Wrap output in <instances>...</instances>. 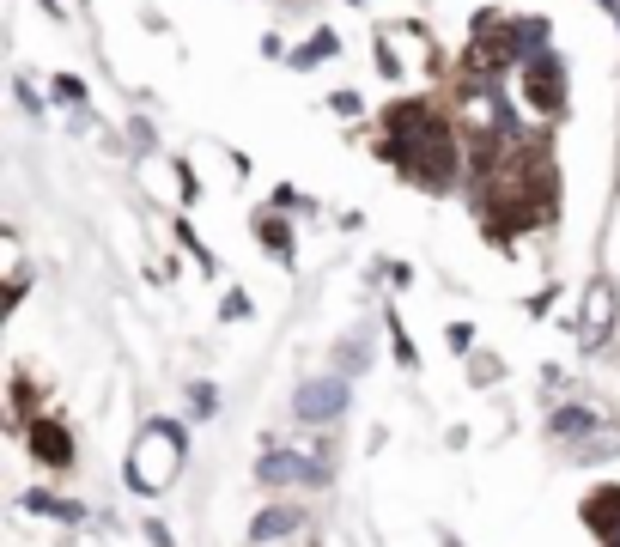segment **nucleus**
Segmentation results:
<instances>
[{"instance_id":"nucleus-23","label":"nucleus","mask_w":620,"mask_h":547,"mask_svg":"<svg viewBox=\"0 0 620 547\" xmlns=\"http://www.w3.org/2000/svg\"><path fill=\"white\" fill-rule=\"evenodd\" d=\"M450 347H456V353H469V347H475V329H469V323H456V329H450Z\"/></svg>"},{"instance_id":"nucleus-15","label":"nucleus","mask_w":620,"mask_h":547,"mask_svg":"<svg viewBox=\"0 0 620 547\" xmlns=\"http://www.w3.org/2000/svg\"><path fill=\"white\" fill-rule=\"evenodd\" d=\"M511 25H517V49H523V61L548 49V19H511Z\"/></svg>"},{"instance_id":"nucleus-27","label":"nucleus","mask_w":620,"mask_h":547,"mask_svg":"<svg viewBox=\"0 0 620 547\" xmlns=\"http://www.w3.org/2000/svg\"><path fill=\"white\" fill-rule=\"evenodd\" d=\"M602 547H620V535H614V541H602Z\"/></svg>"},{"instance_id":"nucleus-25","label":"nucleus","mask_w":620,"mask_h":547,"mask_svg":"<svg viewBox=\"0 0 620 547\" xmlns=\"http://www.w3.org/2000/svg\"><path fill=\"white\" fill-rule=\"evenodd\" d=\"M146 541H152V547H171V529H165V523H146Z\"/></svg>"},{"instance_id":"nucleus-6","label":"nucleus","mask_w":620,"mask_h":547,"mask_svg":"<svg viewBox=\"0 0 620 547\" xmlns=\"http://www.w3.org/2000/svg\"><path fill=\"white\" fill-rule=\"evenodd\" d=\"M341 414H347V377H341V371H335V377H310V383L292 389V420L329 426V420H341Z\"/></svg>"},{"instance_id":"nucleus-2","label":"nucleus","mask_w":620,"mask_h":547,"mask_svg":"<svg viewBox=\"0 0 620 547\" xmlns=\"http://www.w3.org/2000/svg\"><path fill=\"white\" fill-rule=\"evenodd\" d=\"M177 475H183V426L146 420V432L134 438V456H128V487L134 493H165Z\"/></svg>"},{"instance_id":"nucleus-13","label":"nucleus","mask_w":620,"mask_h":547,"mask_svg":"<svg viewBox=\"0 0 620 547\" xmlns=\"http://www.w3.org/2000/svg\"><path fill=\"white\" fill-rule=\"evenodd\" d=\"M25 511L55 517V523H86V511H80V505H73V499H55V493H25Z\"/></svg>"},{"instance_id":"nucleus-21","label":"nucleus","mask_w":620,"mask_h":547,"mask_svg":"<svg viewBox=\"0 0 620 547\" xmlns=\"http://www.w3.org/2000/svg\"><path fill=\"white\" fill-rule=\"evenodd\" d=\"M55 92H61L67 104H86V86H80V80H73V73H61V80H55Z\"/></svg>"},{"instance_id":"nucleus-22","label":"nucleus","mask_w":620,"mask_h":547,"mask_svg":"<svg viewBox=\"0 0 620 547\" xmlns=\"http://www.w3.org/2000/svg\"><path fill=\"white\" fill-rule=\"evenodd\" d=\"M329 110H335V116H359L365 104H359V92H335V98H329Z\"/></svg>"},{"instance_id":"nucleus-18","label":"nucleus","mask_w":620,"mask_h":547,"mask_svg":"<svg viewBox=\"0 0 620 547\" xmlns=\"http://www.w3.org/2000/svg\"><path fill=\"white\" fill-rule=\"evenodd\" d=\"M189 402H195V420H213V414H219V389H213V383H195Z\"/></svg>"},{"instance_id":"nucleus-12","label":"nucleus","mask_w":620,"mask_h":547,"mask_svg":"<svg viewBox=\"0 0 620 547\" xmlns=\"http://www.w3.org/2000/svg\"><path fill=\"white\" fill-rule=\"evenodd\" d=\"M335 55H341V37H335V31H317L310 43H298V49H292V67L304 73V67H317V61H335Z\"/></svg>"},{"instance_id":"nucleus-10","label":"nucleus","mask_w":620,"mask_h":547,"mask_svg":"<svg viewBox=\"0 0 620 547\" xmlns=\"http://www.w3.org/2000/svg\"><path fill=\"white\" fill-rule=\"evenodd\" d=\"M584 529L602 535V541L620 535V487H596V493L584 499Z\"/></svg>"},{"instance_id":"nucleus-3","label":"nucleus","mask_w":620,"mask_h":547,"mask_svg":"<svg viewBox=\"0 0 620 547\" xmlns=\"http://www.w3.org/2000/svg\"><path fill=\"white\" fill-rule=\"evenodd\" d=\"M414 67H426V73L444 67V55L432 49V37H426L420 25H390V31H377V73H383V80H402V73H414Z\"/></svg>"},{"instance_id":"nucleus-26","label":"nucleus","mask_w":620,"mask_h":547,"mask_svg":"<svg viewBox=\"0 0 620 547\" xmlns=\"http://www.w3.org/2000/svg\"><path fill=\"white\" fill-rule=\"evenodd\" d=\"M444 547H462V541H450V535H444Z\"/></svg>"},{"instance_id":"nucleus-24","label":"nucleus","mask_w":620,"mask_h":547,"mask_svg":"<svg viewBox=\"0 0 620 547\" xmlns=\"http://www.w3.org/2000/svg\"><path fill=\"white\" fill-rule=\"evenodd\" d=\"M274 207H304V195H298L292 183H280V189H274Z\"/></svg>"},{"instance_id":"nucleus-4","label":"nucleus","mask_w":620,"mask_h":547,"mask_svg":"<svg viewBox=\"0 0 620 547\" xmlns=\"http://www.w3.org/2000/svg\"><path fill=\"white\" fill-rule=\"evenodd\" d=\"M256 481L262 487H329L335 481V462H329V450H268L262 462H256Z\"/></svg>"},{"instance_id":"nucleus-7","label":"nucleus","mask_w":620,"mask_h":547,"mask_svg":"<svg viewBox=\"0 0 620 547\" xmlns=\"http://www.w3.org/2000/svg\"><path fill=\"white\" fill-rule=\"evenodd\" d=\"M608 329H614V292H608V280H590V286H584L578 341H584V347H602V341H608Z\"/></svg>"},{"instance_id":"nucleus-5","label":"nucleus","mask_w":620,"mask_h":547,"mask_svg":"<svg viewBox=\"0 0 620 547\" xmlns=\"http://www.w3.org/2000/svg\"><path fill=\"white\" fill-rule=\"evenodd\" d=\"M523 98H529V110L535 116H560L566 110V61L560 55H529L523 61Z\"/></svg>"},{"instance_id":"nucleus-1","label":"nucleus","mask_w":620,"mask_h":547,"mask_svg":"<svg viewBox=\"0 0 620 547\" xmlns=\"http://www.w3.org/2000/svg\"><path fill=\"white\" fill-rule=\"evenodd\" d=\"M383 159L420 189H450L462 152H456V128L432 104H396L383 110Z\"/></svg>"},{"instance_id":"nucleus-16","label":"nucleus","mask_w":620,"mask_h":547,"mask_svg":"<svg viewBox=\"0 0 620 547\" xmlns=\"http://www.w3.org/2000/svg\"><path fill=\"white\" fill-rule=\"evenodd\" d=\"M335 359H341V371H347V377H359V371L371 365V359H365V335H347V341L335 347Z\"/></svg>"},{"instance_id":"nucleus-11","label":"nucleus","mask_w":620,"mask_h":547,"mask_svg":"<svg viewBox=\"0 0 620 547\" xmlns=\"http://www.w3.org/2000/svg\"><path fill=\"white\" fill-rule=\"evenodd\" d=\"M298 523H304L298 505H268V511L250 523V541H286V535H298Z\"/></svg>"},{"instance_id":"nucleus-17","label":"nucleus","mask_w":620,"mask_h":547,"mask_svg":"<svg viewBox=\"0 0 620 547\" xmlns=\"http://www.w3.org/2000/svg\"><path fill=\"white\" fill-rule=\"evenodd\" d=\"M499 377H505V365H499L493 353H475V365H469V383H475V389H487V383H499Z\"/></svg>"},{"instance_id":"nucleus-8","label":"nucleus","mask_w":620,"mask_h":547,"mask_svg":"<svg viewBox=\"0 0 620 547\" xmlns=\"http://www.w3.org/2000/svg\"><path fill=\"white\" fill-rule=\"evenodd\" d=\"M548 432H554L560 444L584 450V444H590L596 432H608V426H602V414H596V408H584V402H566V408H554V414H548Z\"/></svg>"},{"instance_id":"nucleus-14","label":"nucleus","mask_w":620,"mask_h":547,"mask_svg":"<svg viewBox=\"0 0 620 547\" xmlns=\"http://www.w3.org/2000/svg\"><path fill=\"white\" fill-rule=\"evenodd\" d=\"M256 238H262L280 262H292V225H286L280 213H262V219H256Z\"/></svg>"},{"instance_id":"nucleus-9","label":"nucleus","mask_w":620,"mask_h":547,"mask_svg":"<svg viewBox=\"0 0 620 547\" xmlns=\"http://www.w3.org/2000/svg\"><path fill=\"white\" fill-rule=\"evenodd\" d=\"M25 444H31V456H37L43 468H73V438H67L61 420H31V426H25Z\"/></svg>"},{"instance_id":"nucleus-20","label":"nucleus","mask_w":620,"mask_h":547,"mask_svg":"<svg viewBox=\"0 0 620 547\" xmlns=\"http://www.w3.org/2000/svg\"><path fill=\"white\" fill-rule=\"evenodd\" d=\"M250 310H256V304H250V292H225V304H219V317H225V323H244Z\"/></svg>"},{"instance_id":"nucleus-19","label":"nucleus","mask_w":620,"mask_h":547,"mask_svg":"<svg viewBox=\"0 0 620 547\" xmlns=\"http://www.w3.org/2000/svg\"><path fill=\"white\" fill-rule=\"evenodd\" d=\"M390 341H396V365H408V371H414V365H420V353H414V341H408V329H402L396 317H390Z\"/></svg>"}]
</instances>
